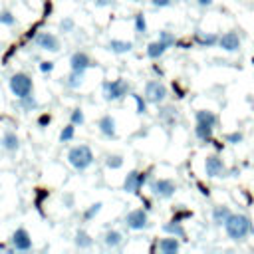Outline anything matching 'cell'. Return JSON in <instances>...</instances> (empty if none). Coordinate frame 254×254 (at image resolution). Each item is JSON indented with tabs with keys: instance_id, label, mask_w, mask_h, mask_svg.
<instances>
[{
	"instance_id": "37",
	"label": "cell",
	"mask_w": 254,
	"mask_h": 254,
	"mask_svg": "<svg viewBox=\"0 0 254 254\" xmlns=\"http://www.w3.org/2000/svg\"><path fill=\"white\" fill-rule=\"evenodd\" d=\"M242 139H244V135L240 131H234V133L226 135V143H230V145H238V143H242Z\"/></svg>"
},
{
	"instance_id": "6",
	"label": "cell",
	"mask_w": 254,
	"mask_h": 254,
	"mask_svg": "<svg viewBox=\"0 0 254 254\" xmlns=\"http://www.w3.org/2000/svg\"><path fill=\"white\" fill-rule=\"evenodd\" d=\"M147 175H149V173H141V171H131V173H127V177H125V181H123V190H125V192L139 194V190H141L143 185L147 183Z\"/></svg>"
},
{
	"instance_id": "24",
	"label": "cell",
	"mask_w": 254,
	"mask_h": 254,
	"mask_svg": "<svg viewBox=\"0 0 254 254\" xmlns=\"http://www.w3.org/2000/svg\"><path fill=\"white\" fill-rule=\"evenodd\" d=\"M83 75H85L83 71H73V69H71V71L67 73V77L64 79L65 87H69V89H77V87L83 83Z\"/></svg>"
},
{
	"instance_id": "15",
	"label": "cell",
	"mask_w": 254,
	"mask_h": 254,
	"mask_svg": "<svg viewBox=\"0 0 254 254\" xmlns=\"http://www.w3.org/2000/svg\"><path fill=\"white\" fill-rule=\"evenodd\" d=\"M157 248H159L161 254H175V252H179L181 242H179L177 236H171V234H169V238H161V240H159Z\"/></svg>"
},
{
	"instance_id": "23",
	"label": "cell",
	"mask_w": 254,
	"mask_h": 254,
	"mask_svg": "<svg viewBox=\"0 0 254 254\" xmlns=\"http://www.w3.org/2000/svg\"><path fill=\"white\" fill-rule=\"evenodd\" d=\"M103 242H105L107 248H117L123 242V234L119 230H107L105 236H103Z\"/></svg>"
},
{
	"instance_id": "9",
	"label": "cell",
	"mask_w": 254,
	"mask_h": 254,
	"mask_svg": "<svg viewBox=\"0 0 254 254\" xmlns=\"http://www.w3.org/2000/svg\"><path fill=\"white\" fill-rule=\"evenodd\" d=\"M204 173H206V177H210V179L224 177V173H226L224 161H222L218 155H208V157L204 159Z\"/></svg>"
},
{
	"instance_id": "44",
	"label": "cell",
	"mask_w": 254,
	"mask_h": 254,
	"mask_svg": "<svg viewBox=\"0 0 254 254\" xmlns=\"http://www.w3.org/2000/svg\"><path fill=\"white\" fill-rule=\"evenodd\" d=\"M111 0H95V6H107Z\"/></svg>"
},
{
	"instance_id": "14",
	"label": "cell",
	"mask_w": 254,
	"mask_h": 254,
	"mask_svg": "<svg viewBox=\"0 0 254 254\" xmlns=\"http://www.w3.org/2000/svg\"><path fill=\"white\" fill-rule=\"evenodd\" d=\"M97 127H99V133L107 139H113L117 135V129H115V119L111 115H103L99 121H97Z\"/></svg>"
},
{
	"instance_id": "35",
	"label": "cell",
	"mask_w": 254,
	"mask_h": 254,
	"mask_svg": "<svg viewBox=\"0 0 254 254\" xmlns=\"http://www.w3.org/2000/svg\"><path fill=\"white\" fill-rule=\"evenodd\" d=\"M101 206H103L101 202H95V204H91V206H89V208L83 212V220H91V218H93V216H95V214L101 210Z\"/></svg>"
},
{
	"instance_id": "16",
	"label": "cell",
	"mask_w": 254,
	"mask_h": 254,
	"mask_svg": "<svg viewBox=\"0 0 254 254\" xmlns=\"http://www.w3.org/2000/svg\"><path fill=\"white\" fill-rule=\"evenodd\" d=\"M163 230L167 232V234H171V236H177V238H187V230H185V226H183V222H179V220H169V222H165L163 224Z\"/></svg>"
},
{
	"instance_id": "12",
	"label": "cell",
	"mask_w": 254,
	"mask_h": 254,
	"mask_svg": "<svg viewBox=\"0 0 254 254\" xmlns=\"http://www.w3.org/2000/svg\"><path fill=\"white\" fill-rule=\"evenodd\" d=\"M36 46L40 50H46V52H58L60 50V40H58V36H54L50 32H40L36 36Z\"/></svg>"
},
{
	"instance_id": "3",
	"label": "cell",
	"mask_w": 254,
	"mask_h": 254,
	"mask_svg": "<svg viewBox=\"0 0 254 254\" xmlns=\"http://www.w3.org/2000/svg\"><path fill=\"white\" fill-rule=\"evenodd\" d=\"M8 85H10V91H12L18 99L24 97V95H30L32 89H34V81H32V77H30L28 73H24V71L14 73V75L8 79Z\"/></svg>"
},
{
	"instance_id": "21",
	"label": "cell",
	"mask_w": 254,
	"mask_h": 254,
	"mask_svg": "<svg viewBox=\"0 0 254 254\" xmlns=\"http://www.w3.org/2000/svg\"><path fill=\"white\" fill-rule=\"evenodd\" d=\"M194 42L200 46V48H212L218 44V36L216 34H194Z\"/></svg>"
},
{
	"instance_id": "42",
	"label": "cell",
	"mask_w": 254,
	"mask_h": 254,
	"mask_svg": "<svg viewBox=\"0 0 254 254\" xmlns=\"http://www.w3.org/2000/svg\"><path fill=\"white\" fill-rule=\"evenodd\" d=\"M214 0H196V4L200 6V8H206V6H210Z\"/></svg>"
},
{
	"instance_id": "29",
	"label": "cell",
	"mask_w": 254,
	"mask_h": 254,
	"mask_svg": "<svg viewBox=\"0 0 254 254\" xmlns=\"http://www.w3.org/2000/svg\"><path fill=\"white\" fill-rule=\"evenodd\" d=\"M159 40L167 46V48H173L175 44H177V38H175V34H171V32H167V30H163V32H159Z\"/></svg>"
},
{
	"instance_id": "38",
	"label": "cell",
	"mask_w": 254,
	"mask_h": 254,
	"mask_svg": "<svg viewBox=\"0 0 254 254\" xmlns=\"http://www.w3.org/2000/svg\"><path fill=\"white\" fill-rule=\"evenodd\" d=\"M190 216H192V212H190V210H177V212H175V216H173V220L183 222L185 218H190Z\"/></svg>"
},
{
	"instance_id": "7",
	"label": "cell",
	"mask_w": 254,
	"mask_h": 254,
	"mask_svg": "<svg viewBox=\"0 0 254 254\" xmlns=\"http://www.w3.org/2000/svg\"><path fill=\"white\" fill-rule=\"evenodd\" d=\"M149 187H151V192L159 198H171L177 190V185L171 179H155L149 183Z\"/></svg>"
},
{
	"instance_id": "18",
	"label": "cell",
	"mask_w": 254,
	"mask_h": 254,
	"mask_svg": "<svg viewBox=\"0 0 254 254\" xmlns=\"http://www.w3.org/2000/svg\"><path fill=\"white\" fill-rule=\"evenodd\" d=\"M194 119H196V123H206V125H210V127H216V125H218L216 113H212V111H208V109H198V111L194 113Z\"/></svg>"
},
{
	"instance_id": "26",
	"label": "cell",
	"mask_w": 254,
	"mask_h": 254,
	"mask_svg": "<svg viewBox=\"0 0 254 254\" xmlns=\"http://www.w3.org/2000/svg\"><path fill=\"white\" fill-rule=\"evenodd\" d=\"M73 242H75V246H77V248H89V246L93 244V238H91L85 230H77V232H75Z\"/></svg>"
},
{
	"instance_id": "1",
	"label": "cell",
	"mask_w": 254,
	"mask_h": 254,
	"mask_svg": "<svg viewBox=\"0 0 254 254\" xmlns=\"http://www.w3.org/2000/svg\"><path fill=\"white\" fill-rule=\"evenodd\" d=\"M222 226L226 230V236L230 240H236V242L244 240L248 234L254 232V224H252L250 216H246L242 212H230Z\"/></svg>"
},
{
	"instance_id": "2",
	"label": "cell",
	"mask_w": 254,
	"mask_h": 254,
	"mask_svg": "<svg viewBox=\"0 0 254 254\" xmlns=\"http://www.w3.org/2000/svg\"><path fill=\"white\" fill-rule=\"evenodd\" d=\"M67 163L75 171H85L93 163V151L87 145H75L67 151Z\"/></svg>"
},
{
	"instance_id": "40",
	"label": "cell",
	"mask_w": 254,
	"mask_h": 254,
	"mask_svg": "<svg viewBox=\"0 0 254 254\" xmlns=\"http://www.w3.org/2000/svg\"><path fill=\"white\" fill-rule=\"evenodd\" d=\"M52 69H54V62H40V71L50 73Z\"/></svg>"
},
{
	"instance_id": "31",
	"label": "cell",
	"mask_w": 254,
	"mask_h": 254,
	"mask_svg": "<svg viewBox=\"0 0 254 254\" xmlns=\"http://www.w3.org/2000/svg\"><path fill=\"white\" fill-rule=\"evenodd\" d=\"M105 165H107L109 169H121V167H123V157H121V155H109V157L105 159Z\"/></svg>"
},
{
	"instance_id": "5",
	"label": "cell",
	"mask_w": 254,
	"mask_h": 254,
	"mask_svg": "<svg viewBox=\"0 0 254 254\" xmlns=\"http://www.w3.org/2000/svg\"><path fill=\"white\" fill-rule=\"evenodd\" d=\"M167 95H169V91L161 81H147L145 83V99H147V103L161 105L167 99Z\"/></svg>"
},
{
	"instance_id": "25",
	"label": "cell",
	"mask_w": 254,
	"mask_h": 254,
	"mask_svg": "<svg viewBox=\"0 0 254 254\" xmlns=\"http://www.w3.org/2000/svg\"><path fill=\"white\" fill-rule=\"evenodd\" d=\"M212 131H214V127H210V125H206V123H196V127H194V135L200 139V141H212Z\"/></svg>"
},
{
	"instance_id": "20",
	"label": "cell",
	"mask_w": 254,
	"mask_h": 254,
	"mask_svg": "<svg viewBox=\"0 0 254 254\" xmlns=\"http://www.w3.org/2000/svg\"><path fill=\"white\" fill-rule=\"evenodd\" d=\"M167 50H169V48H167L161 40H155V42H151V44L147 46V56H149L151 60H159Z\"/></svg>"
},
{
	"instance_id": "10",
	"label": "cell",
	"mask_w": 254,
	"mask_h": 254,
	"mask_svg": "<svg viewBox=\"0 0 254 254\" xmlns=\"http://www.w3.org/2000/svg\"><path fill=\"white\" fill-rule=\"evenodd\" d=\"M10 242H12V248H14V250H20V252H28V250H32V236H30V232H28L26 228H18V230H14Z\"/></svg>"
},
{
	"instance_id": "8",
	"label": "cell",
	"mask_w": 254,
	"mask_h": 254,
	"mask_svg": "<svg viewBox=\"0 0 254 254\" xmlns=\"http://www.w3.org/2000/svg\"><path fill=\"white\" fill-rule=\"evenodd\" d=\"M125 226L131 228V230H143V228H147V226H149L147 210H143V208L131 210V212L125 216Z\"/></svg>"
},
{
	"instance_id": "45",
	"label": "cell",
	"mask_w": 254,
	"mask_h": 254,
	"mask_svg": "<svg viewBox=\"0 0 254 254\" xmlns=\"http://www.w3.org/2000/svg\"><path fill=\"white\" fill-rule=\"evenodd\" d=\"M65 202H67V208L73 204V196H65Z\"/></svg>"
},
{
	"instance_id": "30",
	"label": "cell",
	"mask_w": 254,
	"mask_h": 254,
	"mask_svg": "<svg viewBox=\"0 0 254 254\" xmlns=\"http://www.w3.org/2000/svg\"><path fill=\"white\" fill-rule=\"evenodd\" d=\"M83 121H85L83 111H81L79 107L71 109V113H69V123H73V125H83Z\"/></svg>"
},
{
	"instance_id": "13",
	"label": "cell",
	"mask_w": 254,
	"mask_h": 254,
	"mask_svg": "<svg viewBox=\"0 0 254 254\" xmlns=\"http://www.w3.org/2000/svg\"><path fill=\"white\" fill-rule=\"evenodd\" d=\"M91 65H93V62H91V58L85 52H73L71 58H69V67L73 71H83L85 73Z\"/></svg>"
},
{
	"instance_id": "43",
	"label": "cell",
	"mask_w": 254,
	"mask_h": 254,
	"mask_svg": "<svg viewBox=\"0 0 254 254\" xmlns=\"http://www.w3.org/2000/svg\"><path fill=\"white\" fill-rule=\"evenodd\" d=\"M198 189H200V192H202L204 196H208V189H206V187H204L202 183H198Z\"/></svg>"
},
{
	"instance_id": "27",
	"label": "cell",
	"mask_w": 254,
	"mask_h": 254,
	"mask_svg": "<svg viewBox=\"0 0 254 254\" xmlns=\"http://www.w3.org/2000/svg\"><path fill=\"white\" fill-rule=\"evenodd\" d=\"M18 105H20V109H24V111H32V109L38 107V101H36V97L30 93V95L20 97V99H18Z\"/></svg>"
},
{
	"instance_id": "33",
	"label": "cell",
	"mask_w": 254,
	"mask_h": 254,
	"mask_svg": "<svg viewBox=\"0 0 254 254\" xmlns=\"http://www.w3.org/2000/svg\"><path fill=\"white\" fill-rule=\"evenodd\" d=\"M0 24H4V26H14V24H16V16H14L12 12H8V10H4V12H0Z\"/></svg>"
},
{
	"instance_id": "28",
	"label": "cell",
	"mask_w": 254,
	"mask_h": 254,
	"mask_svg": "<svg viewBox=\"0 0 254 254\" xmlns=\"http://www.w3.org/2000/svg\"><path fill=\"white\" fill-rule=\"evenodd\" d=\"M73 137H75V125L69 123V125H65V127L62 129V133H60V141H62V143H67V141H71Z\"/></svg>"
},
{
	"instance_id": "11",
	"label": "cell",
	"mask_w": 254,
	"mask_h": 254,
	"mask_svg": "<svg viewBox=\"0 0 254 254\" xmlns=\"http://www.w3.org/2000/svg\"><path fill=\"white\" fill-rule=\"evenodd\" d=\"M220 50L224 52H238L240 50V36L236 32H224L222 36H218V44H216Z\"/></svg>"
},
{
	"instance_id": "34",
	"label": "cell",
	"mask_w": 254,
	"mask_h": 254,
	"mask_svg": "<svg viewBox=\"0 0 254 254\" xmlns=\"http://www.w3.org/2000/svg\"><path fill=\"white\" fill-rule=\"evenodd\" d=\"M133 99H135V103H137V113H139V115L147 113V99H143L139 93H133Z\"/></svg>"
},
{
	"instance_id": "39",
	"label": "cell",
	"mask_w": 254,
	"mask_h": 254,
	"mask_svg": "<svg viewBox=\"0 0 254 254\" xmlns=\"http://www.w3.org/2000/svg\"><path fill=\"white\" fill-rule=\"evenodd\" d=\"M50 121H52V115H50V113H42V115L38 117V125H40V127L50 125Z\"/></svg>"
},
{
	"instance_id": "19",
	"label": "cell",
	"mask_w": 254,
	"mask_h": 254,
	"mask_svg": "<svg viewBox=\"0 0 254 254\" xmlns=\"http://www.w3.org/2000/svg\"><path fill=\"white\" fill-rule=\"evenodd\" d=\"M0 145H2V149H6V151H18V147H20V139H18L16 133L6 131V133L2 135Z\"/></svg>"
},
{
	"instance_id": "17",
	"label": "cell",
	"mask_w": 254,
	"mask_h": 254,
	"mask_svg": "<svg viewBox=\"0 0 254 254\" xmlns=\"http://www.w3.org/2000/svg\"><path fill=\"white\" fill-rule=\"evenodd\" d=\"M107 50H111L113 54H127V52H131L133 50V42H129V40H109L107 42Z\"/></svg>"
},
{
	"instance_id": "36",
	"label": "cell",
	"mask_w": 254,
	"mask_h": 254,
	"mask_svg": "<svg viewBox=\"0 0 254 254\" xmlns=\"http://www.w3.org/2000/svg\"><path fill=\"white\" fill-rule=\"evenodd\" d=\"M73 28H75L73 18H64V20L60 22V30H62V32H65V34H67V32H71Z\"/></svg>"
},
{
	"instance_id": "41",
	"label": "cell",
	"mask_w": 254,
	"mask_h": 254,
	"mask_svg": "<svg viewBox=\"0 0 254 254\" xmlns=\"http://www.w3.org/2000/svg\"><path fill=\"white\" fill-rule=\"evenodd\" d=\"M171 2H173V0H151V4H153L155 8H167V6H171Z\"/></svg>"
},
{
	"instance_id": "32",
	"label": "cell",
	"mask_w": 254,
	"mask_h": 254,
	"mask_svg": "<svg viewBox=\"0 0 254 254\" xmlns=\"http://www.w3.org/2000/svg\"><path fill=\"white\" fill-rule=\"evenodd\" d=\"M135 32L137 34H145L147 32V22L143 14H135Z\"/></svg>"
},
{
	"instance_id": "22",
	"label": "cell",
	"mask_w": 254,
	"mask_h": 254,
	"mask_svg": "<svg viewBox=\"0 0 254 254\" xmlns=\"http://www.w3.org/2000/svg\"><path fill=\"white\" fill-rule=\"evenodd\" d=\"M228 214H230V208L224 206V204H218V206L212 208V222H214L216 226H222L224 220L228 218Z\"/></svg>"
},
{
	"instance_id": "4",
	"label": "cell",
	"mask_w": 254,
	"mask_h": 254,
	"mask_svg": "<svg viewBox=\"0 0 254 254\" xmlns=\"http://www.w3.org/2000/svg\"><path fill=\"white\" fill-rule=\"evenodd\" d=\"M129 93V83L123 77H117L109 83H103V95L107 101H117Z\"/></svg>"
}]
</instances>
